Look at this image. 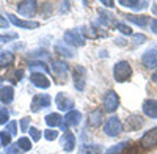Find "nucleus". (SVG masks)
<instances>
[{
  "mask_svg": "<svg viewBox=\"0 0 157 154\" xmlns=\"http://www.w3.org/2000/svg\"><path fill=\"white\" fill-rule=\"evenodd\" d=\"M8 25H10V21L0 14V29H8Z\"/></svg>",
  "mask_w": 157,
  "mask_h": 154,
  "instance_id": "nucleus-40",
  "label": "nucleus"
},
{
  "mask_svg": "<svg viewBox=\"0 0 157 154\" xmlns=\"http://www.w3.org/2000/svg\"><path fill=\"white\" fill-rule=\"evenodd\" d=\"M55 104L61 112H71L74 110V99L69 98V94L66 93H58L55 96Z\"/></svg>",
  "mask_w": 157,
  "mask_h": 154,
  "instance_id": "nucleus-12",
  "label": "nucleus"
},
{
  "mask_svg": "<svg viewBox=\"0 0 157 154\" xmlns=\"http://www.w3.org/2000/svg\"><path fill=\"white\" fill-rule=\"evenodd\" d=\"M0 145H3L5 148H8V146L11 145V135H10L6 131L0 132Z\"/></svg>",
  "mask_w": 157,
  "mask_h": 154,
  "instance_id": "nucleus-34",
  "label": "nucleus"
},
{
  "mask_svg": "<svg viewBox=\"0 0 157 154\" xmlns=\"http://www.w3.org/2000/svg\"><path fill=\"white\" fill-rule=\"evenodd\" d=\"M116 30L120 32V33H123V35H130L132 36L134 35V32H132V29L129 27V25H126V24H123V22H118L116 24Z\"/></svg>",
  "mask_w": 157,
  "mask_h": 154,
  "instance_id": "nucleus-31",
  "label": "nucleus"
},
{
  "mask_svg": "<svg viewBox=\"0 0 157 154\" xmlns=\"http://www.w3.org/2000/svg\"><path fill=\"white\" fill-rule=\"evenodd\" d=\"M57 137H58V131H55V129H46L44 131V138L46 140H49V142H52V140H57Z\"/></svg>",
  "mask_w": 157,
  "mask_h": 154,
  "instance_id": "nucleus-35",
  "label": "nucleus"
},
{
  "mask_svg": "<svg viewBox=\"0 0 157 154\" xmlns=\"http://www.w3.org/2000/svg\"><path fill=\"white\" fill-rule=\"evenodd\" d=\"M127 146H129V142H121V143H116V145L110 146V148L105 151V154H121V152H123Z\"/></svg>",
  "mask_w": 157,
  "mask_h": 154,
  "instance_id": "nucleus-28",
  "label": "nucleus"
},
{
  "mask_svg": "<svg viewBox=\"0 0 157 154\" xmlns=\"http://www.w3.org/2000/svg\"><path fill=\"white\" fill-rule=\"evenodd\" d=\"M118 107H120V96L116 94V91L109 90V91L104 94V109L109 113H113Z\"/></svg>",
  "mask_w": 157,
  "mask_h": 154,
  "instance_id": "nucleus-8",
  "label": "nucleus"
},
{
  "mask_svg": "<svg viewBox=\"0 0 157 154\" xmlns=\"http://www.w3.org/2000/svg\"><path fill=\"white\" fill-rule=\"evenodd\" d=\"M80 121H82V113L78 110H71L63 117V123L60 126V131H66L68 127H74Z\"/></svg>",
  "mask_w": 157,
  "mask_h": 154,
  "instance_id": "nucleus-7",
  "label": "nucleus"
},
{
  "mask_svg": "<svg viewBox=\"0 0 157 154\" xmlns=\"http://www.w3.org/2000/svg\"><path fill=\"white\" fill-rule=\"evenodd\" d=\"M8 120H10V112L6 110V107L0 109V123H2V124H6Z\"/></svg>",
  "mask_w": 157,
  "mask_h": 154,
  "instance_id": "nucleus-37",
  "label": "nucleus"
},
{
  "mask_svg": "<svg viewBox=\"0 0 157 154\" xmlns=\"http://www.w3.org/2000/svg\"><path fill=\"white\" fill-rule=\"evenodd\" d=\"M13 99H14V88L10 87V85L0 88V101H2L3 104H11Z\"/></svg>",
  "mask_w": 157,
  "mask_h": 154,
  "instance_id": "nucleus-19",
  "label": "nucleus"
},
{
  "mask_svg": "<svg viewBox=\"0 0 157 154\" xmlns=\"http://www.w3.org/2000/svg\"><path fill=\"white\" fill-rule=\"evenodd\" d=\"M55 52L58 55H63V57H66V58H74L77 55V50L71 46H68L64 41H58L55 44Z\"/></svg>",
  "mask_w": 157,
  "mask_h": 154,
  "instance_id": "nucleus-14",
  "label": "nucleus"
},
{
  "mask_svg": "<svg viewBox=\"0 0 157 154\" xmlns=\"http://www.w3.org/2000/svg\"><path fill=\"white\" fill-rule=\"evenodd\" d=\"M146 41V36L145 35H141V33H134L132 35V41H130V43H132V46H140V44H143V43H145Z\"/></svg>",
  "mask_w": 157,
  "mask_h": 154,
  "instance_id": "nucleus-33",
  "label": "nucleus"
},
{
  "mask_svg": "<svg viewBox=\"0 0 157 154\" xmlns=\"http://www.w3.org/2000/svg\"><path fill=\"white\" fill-rule=\"evenodd\" d=\"M30 82L36 88H41V90H47L50 87V79L47 77V74L39 72V71H33L30 74Z\"/></svg>",
  "mask_w": 157,
  "mask_h": 154,
  "instance_id": "nucleus-10",
  "label": "nucleus"
},
{
  "mask_svg": "<svg viewBox=\"0 0 157 154\" xmlns=\"http://www.w3.org/2000/svg\"><path fill=\"white\" fill-rule=\"evenodd\" d=\"M16 38H17V33H5V35H0V44L10 43L11 40H16Z\"/></svg>",
  "mask_w": 157,
  "mask_h": 154,
  "instance_id": "nucleus-36",
  "label": "nucleus"
},
{
  "mask_svg": "<svg viewBox=\"0 0 157 154\" xmlns=\"http://www.w3.org/2000/svg\"><path fill=\"white\" fill-rule=\"evenodd\" d=\"M6 17H8V21H10L13 25H16V27H19V29L32 30V29H38V27H39V22H36V21H27V19H21V17H17V16H14V14H11V13H8Z\"/></svg>",
  "mask_w": 157,
  "mask_h": 154,
  "instance_id": "nucleus-9",
  "label": "nucleus"
},
{
  "mask_svg": "<svg viewBox=\"0 0 157 154\" xmlns=\"http://www.w3.org/2000/svg\"><path fill=\"white\" fill-rule=\"evenodd\" d=\"M16 145L19 146V149H21L22 152L30 151V149H32V146H33L32 140H30V138H27V137H21V138L17 140V142H16Z\"/></svg>",
  "mask_w": 157,
  "mask_h": 154,
  "instance_id": "nucleus-27",
  "label": "nucleus"
},
{
  "mask_svg": "<svg viewBox=\"0 0 157 154\" xmlns=\"http://www.w3.org/2000/svg\"><path fill=\"white\" fill-rule=\"evenodd\" d=\"M38 10V2L36 0H22L17 3V13L22 17H33Z\"/></svg>",
  "mask_w": 157,
  "mask_h": 154,
  "instance_id": "nucleus-6",
  "label": "nucleus"
},
{
  "mask_svg": "<svg viewBox=\"0 0 157 154\" xmlns=\"http://www.w3.org/2000/svg\"><path fill=\"white\" fill-rule=\"evenodd\" d=\"M29 134H30V140L32 142H39L41 140V137H43V132L38 129V127H33V126H30V129H29Z\"/></svg>",
  "mask_w": 157,
  "mask_h": 154,
  "instance_id": "nucleus-29",
  "label": "nucleus"
},
{
  "mask_svg": "<svg viewBox=\"0 0 157 154\" xmlns=\"http://www.w3.org/2000/svg\"><path fill=\"white\" fill-rule=\"evenodd\" d=\"M102 117H104L102 110H94V112H91V113H90V118H88L90 126H91V127H99L101 123H102Z\"/></svg>",
  "mask_w": 157,
  "mask_h": 154,
  "instance_id": "nucleus-25",
  "label": "nucleus"
},
{
  "mask_svg": "<svg viewBox=\"0 0 157 154\" xmlns=\"http://www.w3.org/2000/svg\"><path fill=\"white\" fill-rule=\"evenodd\" d=\"M6 154H8V152H6Z\"/></svg>",
  "mask_w": 157,
  "mask_h": 154,
  "instance_id": "nucleus-47",
  "label": "nucleus"
},
{
  "mask_svg": "<svg viewBox=\"0 0 157 154\" xmlns=\"http://www.w3.org/2000/svg\"><path fill=\"white\" fill-rule=\"evenodd\" d=\"M52 68H54V74L60 79H66V75L69 72V68L64 61H54L52 63Z\"/></svg>",
  "mask_w": 157,
  "mask_h": 154,
  "instance_id": "nucleus-18",
  "label": "nucleus"
},
{
  "mask_svg": "<svg viewBox=\"0 0 157 154\" xmlns=\"http://www.w3.org/2000/svg\"><path fill=\"white\" fill-rule=\"evenodd\" d=\"M8 154H22V151L19 149L17 145H10L8 146Z\"/></svg>",
  "mask_w": 157,
  "mask_h": 154,
  "instance_id": "nucleus-39",
  "label": "nucleus"
},
{
  "mask_svg": "<svg viewBox=\"0 0 157 154\" xmlns=\"http://www.w3.org/2000/svg\"><path fill=\"white\" fill-rule=\"evenodd\" d=\"M13 63H14V55L13 52H0V69H6L8 66H11Z\"/></svg>",
  "mask_w": 157,
  "mask_h": 154,
  "instance_id": "nucleus-24",
  "label": "nucleus"
},
{
  "mask_svg": "<svg viewBox=\"0 0 157 154\" xmlns=\"http://www.w3.org/2000/svg\"><path fill=\"white\" fill-rule=\"evenodd\" d=\"M2 83H3V77L0 75V88H2Z\"/></svg>",
  "mask_w": 157,
  "mask_h": 154,
  "instance_id": "nucleus-46",
  "label": "nucleus"
},
{
  "mask_svg": "<svg viewBox=\"0 0 157 154\" xmlns=\"http://www.w3.org/2000/svg\"><path fill=\"white\" fill-rule=\"evenodd\" d=\"M141 63L148 69H155L157 68V50L155 49H148L141 57Z\"/></svg>",
  "mask_w": 157,
  "mask_h": 154,
  "instance_id": "nucleus-13",
  "label": "nucleus"
},
{
  "mask_svg": "<svg viewBox=\"0 0 157 154\" xmlns=\"http://www.w3.org/2000/svg\"><path fill=\"white\" fill-rule=\"evenodd\" d=\"M115 43H116L118 46H126V41H124V40H116Z\"/></svg>",
  "mask_w": 157,
  "mask_h": 154,
  "instance_id": "nucleus-44",
  "label": "nucleus"
},
{
  "mask_svg": "<svg viewBox=\"0 0 157 154\" xmlns=\"http://www.w3.org/2000/svg\"><path fill=\"white\" fill-rule=\"evenodd\" d=\"M141 109H143V113L148 118H152V120L157 118V101L155 99H145Z\"/></svg>",
  "mask_w": 157,
  "mask_h": 154,
  "instance_id": "nucleus-15",
  "label": "nucleus"
},
{
  "mask_svg": "<svg viewBox=\"0 0 157 154\" xmlns=\"http://www.w3.org/2000/svg\"><path fill=\"white\" fill-rule=\"evenodd\" d=\"M151 80H152V82L157 85V69L154 71V74H152V77H151Z\"/></svg>",
  "mask_w": 157,
  "mask_h": 154,
  "instance_id": "nucleus-43",
  "label": "nucleus"
},
{
  "mask_svg": "<svg viewBox=\"0 0 157 154\" xmlns=\"http://www.w3.org/2000/svg\"><path fill=\"white\" fill-rule=\"evenodd\" d=\"M63 41L66 43L68 46L74 47V49H75V47H82V46H85V43H86L83 33L78 30V29L66 30V32H64V35H63Z\"/></svg>",
  "mask_w": 157,
  "mask_h": 154,
  "instance_id": "nucleus-2",
  "label": "nucleus"
},
{
  "mask_svg": "<svg viewBox=\"0 0 157 154\" xmlns=\"http://www.w3.org/2000/svg\"><path fill=\"white\" fill-rule=\"evenodd\" d=\"M120 3L121 6L124 8H130V10H134V11H140V10H145L148 8V2H143V0H120Z\"/></svg>",
  "mask_w": 157,
  "mask_h": 154,
  "instance_id": "nucleus-16",
  "label": "nucleus"
},
{
  "mask_svg": "<svg viewBox=\"0 0 157 154\" xmlns=\"http://www.w3.org/2000/svg\"><path fill=\"white\" fill-rule=\"evenodd\" d=\"M104 6H107V8H113L115 6V2H112V0H109V2H107V0H102V2H101Z\"/></svg>",
  "mask_w": 157,
  "mask_h": 154,
  "instance_id": "nucleus-42",
  "label": "nucleus"
},
{
  "mask_svg": "<svg viewBox=\"0 0 157 154\" xmlns=\"http://www.w3.org/2000/svg\"><path fill=\"white\" fill-rule=\"evenodd\" d=\"M29 66H30V69H39V72H47L49 71V68H47V65L44 61H32V63H29Z\"/></svg>",
  "mask_w": 157,
  "mask_h": 154,
  "instance_id": "nucleus-30",
  "label": "nucleus"
},
{
  "mask_svg": "<svg viewBox=\"0 0 157 154\" xmlns=\"http://www.w3.org/2000/svg\"><path fill=\"white\" fill-rule=\"evenodd\" d=\"M149 27H151V30H152L154 33H157V19H154V21L149 22Z\"/></svg>",
  "mask_w": 157,
  "mask_h": 154,
  "instance_id": "nucleus-41",
  "label": "nucleus"
},
{
  "mask_svg": "<svg viewBox=\"0 0 157 154\" xmlns=\"http://www.w3.org/2000/svg\"><path fill=\"white\" fill-rule=\"evenodd\" d=\"M19 127L22 132H27L30 129V118H22L21 123H19Z\"/></svg>",
  "mask_w": 157,
  "mask_h": 154,
  "instance_id": "nucleus-38",
  "label": "nucleus"
},
{
  "mask_svg": "<svg viewBox=\"0 0 157 154\" xmlns=\"http://www.w3.org/2000/svg\"><path fill=\"white\" fill-rule=\"evenodd\" d=\"M123 132V123L120 121L118 117H110L105 123H104V134L109 137H116Z\"/></svg>",
  "mask_w": 157,
  "mask_h": 154,
  "instance_id": "nucleus-4",
  "label": "nucleus"
},
{
  "mask_svg": "<svg viewBox=\"0 0 157 154\" xmlns=\"http://www.w3.org/2000/svg\"><path fill=\"white\" fill-rule=\"evenodd\" d=\"M47 107H50V96L49 94H35L33 96V99H32V106H30V109H32V112H39V110H43V109H47Z\"/></svg>",
  "mask_w": 157,
  "mask_h": 154,
  "instance_id": "nucleus-11",
  "label": "nucleus"
},
{
  "mask_svg": "<svg viewBox=\"0 0 157 154\" xmlns=\"http://www.w3.org/2000/svg\"><path fill=\"white\" fill-rule=\"evenodd\" d=\"M138 145H140L141 149H145V151L155 148L157 146V127H152V129H149V131H146L145 134H143Z\"/></svg>",
  "mask_w": 157,
  "mask_h": 154,
  "instance_id": "nucleus-5",
  "label": "nucleus"
},
{
  "mask_svg": "<svg viewBox=\"0 0 157 154\" xmlns=\"http://www.w3.org/2000/svg\"><path fill=\"white\" fill-rule=\"evenodd\" d=\"M126 19H127L129 22L138 25V27H146V25L151 22L148 16H141V14H127Z\"/></svg>",
  "mask_w": 157,
  "mask_h": 154,
  "instance_id": "nucleus-23",
  "label": "nucleus"
},
{
  "mask_svg": "<svg viewBox=\"0 0 157 154\" xmlns=\"http://www.w3.org/2000/svg\"><path fill=\"white\" fill-rule=\"evenodd\" d=\"M102 152V146L101 145H83L78 149L77 154H101Z\"/></svg>",
  "mask_w": 157,
  "mask_h": 154,
  "instance_id": "nucleus-26",
  "label": "nucleus"
},
{
  "mask_svg": "<svg viewBox=\"0 0 157 154\" xmlns=\"http://www.w3.org/2000/svg\"><path fill=\"white\" fill-rule=\"evenodd\" d=\"M152 13H154V14H157V3L152 5Z\"/></svg>",
  "mask_w": 157,
  "mask_h": 154,
  "instance_id": "nucleus-45",
  "label": "nucleus"
},
{
  "mask_svg": "<svg viewBox=\"0 0 157 154\" xmlns=\"http://www.w3.org/2000/svg\"><path fill=\"white\" fill-rule=\"evenodd\" d=\"M60 142H61V146H63L64 151L71 152V151H74V148H75V135H74L72 132H66V134L60 138Z\"/></svg>",
  "mask_w": 157,
  "mask_h": 154,
  "instance_id": "nucleus-17",
  "label": "nucleus"
},
{
  "mask_svg": "<svg viewBox=\"0 0 157 154\" xmlns=\"http://www.w3.org/2000/svg\"><path fill=\"white\" fill-rule=\"evenodd\" d=\"M72 83H74V88L77 90V91H83L85 90V85H86V71L83 66L77 65L72 68Z\"/></svg>",
  "mask_w": 157,
  "mask_h": 154,
  "instance_id": "nucleus-3",
  "label": "nucleus"
},
{
  "mask_svg": "<svg viewBox=\"0 0 157 154\" xmlns=\"http://www.w3.org/2000/svg\"><path fill=\"white\" fill-rule=\"evenodd\" d=\"M5 131L13 137V135H16L17 134V123L16 121H8L6 124H5Z\"/></svg>",
  "mask_w": 157,
  "mask_h": 154,
  "instance_id": "nucleus-32",
  "label": "nucleus"
},
{
  "mask_svg": "<svg viewBox=\"0 0 157 154\" xmlns=\"http://www.w3.org/2000/svg\"><path fill=\"white\" fill-rule=\"evenodd\" d=\"M63 123V117L60 113L54 112V113H49L47 117H46V124L50 127V129H54V127H60Z\"/></svg>",
  "mask_w": 157,
  "mask_h": 154,
  "instance_id": "nucleus-22",
  "label": "nucleus"
},
{
  "mask_svg": "<svg viewBox=\"0 0 157 154\" xmlns=\"http://www.w3.org/2000/svg\"><path fill=\"white\" fill-rule=\"evenodd\" d=\"M141 126H143V120L140 117H137V115H130L126 120L127 131H138V129H141Z\"/></svg>",
  "mask_w": 157,
  "mask_h": 154,
  "instance_id": "nucleus-21",
  "label": "nucleus"
},
{
  "mask_svg": "<svg viewBox=\"0 0 157 154\" xmlns=\"http://www.w3.org/2000/svg\"><path fill=\"white\" fill-rule=\"evenodd\" d=\"M98 24H101L102 27H112L115 24V17L113 14L107 13L105 10H99V19H98Z\"/></svg>",
  "mask_w": 157,
  "mask_h": 154,
  "instance_id": "nucleus-20",
  "label": "nucleus"
},
{
  "mask_svg": "<svg viewBox=\"0 0 157 154\" xmlns=\"http://www.w3.org/2000/svg\"><path fill=\"white\" fill-rule=\"evenodd\" d=\"M113 77L118 83H124L127 82L130 77H132V66H130V63L126 61V60H121L115 63L113 66Z\"/></svg>",
  "mask_w": 157,
  "mask_h": 154,
  "instance_id": "nucleus-1",
  "label": "nucleus"
}]
</instances>
